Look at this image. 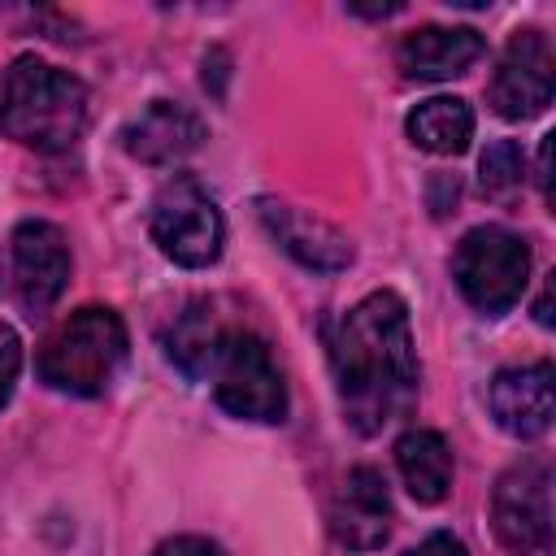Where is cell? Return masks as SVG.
Segmentation results:
<instances>
[{
    "mask_svg": "<svg viewBox=\"0 0 556 556\" xmlns=\"http://www.w3.org/2000/svg\"><path fill=\"white\" fill-rule=\"evenodd\" d=\"M330 369L343 417L356 434H378L417 404V348L408 304L395 291H369L330 334Z\"/></svg>",
    "mask_w": 556,
    "mask_h": 556,
    "instance_id": "1",
    "label": "cell"
},
{
    "mask_svg": "<svg viewBox=\"0 0 556 556\" xmlns=\"http://www.w3.org/2000/svg\"><path fill=\"white\" fill-rule=\"evenodd\" d=\"M87 126V83L39 56H17L0 87V135L35 152H65Z\"/></svg>",
    "mask_w": 556,
    "mask_h": 556,
    "instance_id": "2",
    "label": "cell"
},
{
    "mask_svg": "<svg viewBox=\"0 0 556 556\" xmlns=\"http://www.w3.org/2000/svg\"><path fill=\"white\" fill-rule=\"evenodd\" d=\"M126 321L113 308L87 304L39 348V378L61 395H100L126 361Z\"/></svg>",
    "mask_w": 556,
    "mask_h": 556,
    "instance_id": "3",
    "label": "cell"
},
{
    "mask_svg": "<svg viewBox=\"0 0 556 556\" xmlns=\"http://www.w3.org/2000/svg\"><path fill=\"white\" fill-rule=\"evenodd\" d=\"M452 278L478 313L500 317L521 300V291L530 282V248L521 235H513L504 226H473L456 243Z\"/></svg>",
    "mask_w": 556,
    "mask_h": 556,
    "instance_id": "4",
    "label": "cell"
},
{
    "mask_svg": "<svg viewBox=\"0 0 556 556\" xmlns=\"http://www.w3.org/2000/svg\"><path fill=\"white\" fill-rule=\"evenodd\" d=\"M148 230L156 239V248L187 269H204L222 256V239H226V222L217 200L191 178V174H174L156 200H152V217Z\"/></svg>",
    "mask_w": 556,
    "mask_h": 556,
    "instance_id": "5",
    "label": "cell"
},
{
    "mask_svg": "<svg viewBox=\"0 0 556 556\" xmlns=\"http://www.w3.org/2000/svg\"><path fill=\"white\" fill-rule=\"evenodd\" d=\"M213 395L230 417L243 421H282L287 382L269 343L252 330H226V343L213 361Z\"/></svg>",
    "mask_w": 556,
    "mask_h": 556,
    "instance_id": "6",
    "label": "cell"
},
{
    "mask_svg": "<svg viewBox=\"0 0 556 556\" xmlns=\"http://www.w3.org/2000/svg\"><path fill=\"white\" fill-rule=\"evenodd\" d=\"M491 521L513 556H552V465L526 456L504 469L491 495Z\"/></svg>",
    "mask_w": 556,
    "mask_h": 556,
    "instance_id": "7",
    "label": "cell"
},
{
    "mask_svg": "<svg viewBox=\"0 0 556 556\" xmlns=\"http://www.w3.org/2000/svg\"><path fill=\"white\" fill-rule=\"evenodd\" d=\"M556 91V56L543 30L526 26L504 43V56L491 78V109L508 122H526L552 104Z\"/></svg>",
    "mask_w": 556,
    "mask_h": 556,
    "instance_id": "8",
    "label": "cell"
},
{
    "mask_svg": "<svg viewBox=\"0 0 556 556\" xmlns=\"http://www.w3.org/2000/svg\"><path fill=\"white\" fill-rule=\"evenodd\" d=\"M13 291L17 304L26 313H43L61 300L65 282H70V243L61 235V226L52 222H17L13 230Z\"/></svg>",
    "mask_w": 556,
    "mask_h": 556,
    "instance_id": "9",
    "label": "cell"
},
{
    "mask_svg": "<svg viewBox=\"0 0 556 556\" xmlns=\"http://www.w3.org/2000/svg\"><path fill=\"white\" fill-rule=\"evenodd\" d=\"M491 417L500 421L504 434L513 439H539L552 417H556V374L552 361H530V365H508L491 378L486 387Z\"/></svg>",
    "mask_w": 556,
    "mask_h": 556,
    "instance_id": "10",
    "label": "cell"
},
{
    "mask_svg": "<svg viewBox=\"0 0 556 556\" xmlns=\"http://www.w3.org/2000/svg\"><path fill=\"white\" fill-rule=\"evenodd\" d=\"M330 539L348 552H374L387 543L391 534V500H387V482L374 465H356L348 469V478L339 482L334 500H330Z\"/></svg>",
    "mask_w": 556,
    "mask_h": 556,
    "instance_id": "11",
    "label": "cell"
},
{
    "mask_svg": "<svg viewBox=\"0 0 556 556\" xmlns=\"http://www.w3.org/2000/svg\"><path fill=\"white\" fill-rule=\"evenodd\" d=\"M261 222L269 226V235L278 239L282 252H291L304 269H317V274H339L352 265V239L343 230H334L330 222L321 217H308L291 204H274V200H261Z\"/></svg>",
    "mask_w": 556,
    "mask_h": 556,
    "instance_id": "12",
    "label": "cell"
},
{
    "mask_svg": "<svg viewBox=\"0 0 556 556\" xmlns=\"http://www.w3.org/2000/svg\"><path fill=\"white\" fill-rule=\"evenodd\" d=\"M200 139H204V122L178 100H152L122 130V148L143 165H174L187 152H195Z\"/></svg>",
    "mask_w": 556,
    "mask_h": 556,
    "instance_id": "13",
    "label": "cell"
},
{
    "mask_svg": "<svg viewBox=\"0 0 556 556\" xmlns=\"http://www.w3.org/2000/svg\"><path fill=\"white\" fill-rule=\"evenodd\" d=\"M482 35L473 26H421L400 39V70L408 78H456L482 56Z\"/></svg>",
    "mask_w": 556,
    "mask_h": 556,
    "instance_id": "14",
    "label": "cell"
},
{
    "mask_svg": "<svg viewBox=\"0 0 556 556\" xmlns=\"http://www.w3.org/2000/svg\"><path fill=\"white\" fill-rule=\"evenodd\" d=\"M395 465H400V478L408 486V495L417 504H439L452 486V447L439 430H404L400 443H395Z\"/></svg>",
    "mask_w": 556,
    "mask_h": 556,
    "instance_id": "15",
    "label": "cell"
},
{
    "mask_svg": "<svg viewBox=\"0 0 556 556\" xmlns=\"http://www.w3.org/2000/svg\"><path fill=\"white\" fill-rule=\"evenodd\" d=\"M408 139L421 148V152H434V156H456L469 148L473 139V109L460 100V96H430L421 100L408 122H404Z\"/></svg>",
    "mask_w": 556,
    "mask_h": 556,
    "instance_id": "16",
    "label": "cell"
},
{
    "mask_svg": "<svg viewBox=\"0 0 556 556\" xmlns=\"http://www.w3.org/2000/svg\"><path fill=\"white\" fill-rule=\"evenodd\" d=\"M165 343H169V361H174L182 374L204 378V374L213 369L222 343H226V326L217 321V313H213L208 304H191V308L174 321V330H169Z\"/></svg>",
    "mask_w": 556,
    "mask_h": 556,
    "instance_id": "17",
    "label": "cell"
},
{
    "mask_svg": "<svg viewBox=\"0 0 556 556\" xmlns=\"http://www.w3.org/2000/svg\"><path fill=\"white\" fill-rule=\"evenodd\" d=\"M526 178V156L517 139H495L478 161V182L486 195H513Z\"/></svg>",
    "mask_w": 556,
    "mask_h": 556,
    "instance_id": "18",
    "label": "cell"
},
{
    "mask_svg": "<svg viewBox=\"0 0 556 556\" xmlns=\"http://www.w3.org/2000/svg\"><path fill=\"white\" fill-rule=\"evenodd\" d=\"M17 374H22V339H17L13 326L0 321V408L13 400Z\"/></svg>",
    "mask_w": 556,
    "mask_h": 556,
    "instance_id": "19",
    "label": "cell"
},
{
    "mask_svg": "<svg viewBox=\"0 0 556 556\" xmlns=\"http://www.w3.org/2000/svg\"><path fill=\"white\" fill-rule=\"evenodd\" d=\"M152 556H226L213 539H204V534H174V539H165Z\"/></svg>",
    "mask_w": 556,
    "mask_h": 556,
    "instance_id": "20",
    "label": "cell"
},
{
    "mask_svg": "<svg viewBox=\"0 0 556 556\" xmlns=\"http://www.w3.org/2000/svg\"><path fill=\"white\" fill-rule=\"evenodd\" d=\"M404 556H469V552H465V543H460L456 534H447V530H434V534H426L417 547H408Z\"/></svg>",
    "mask_w": 556,
    "mask_h": 556,
    "instance_id": "21",
    "label": "cell"
},
{
    "mask_svg": "<svg viewBox=\"0 0 556 556\" xmlns=\"http://www.w3.org/2000/svg\"><path fill=\"white\" fill-rule=\"evenodd\" d=\"M539 191H543V200L552 195V135L539 148Z\"/></svg>",
    "mask_w": 556,
    "mask_h": 556,
    "instance_id": "22",
    "label": "cell"
},
{
    "mask_svg": "<svg viewBox=\"0 0 556 556\" xmlns=\"http://www.w3.org/2000/svg\"><path fill=\"white\" fill-rule=\"evenodd\" d=\"M534 317H539V326H552V282H543V295L534 304Z\"/></svg>",
    "mask_w": 556,
    "mask_h": 556,
    "instance_id": "23",
    "label": "cell"
}]
</instances>
